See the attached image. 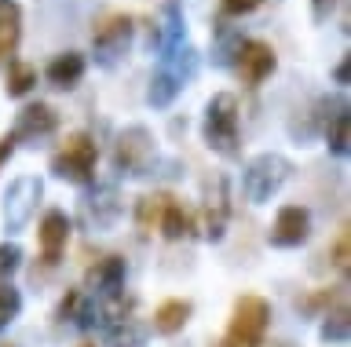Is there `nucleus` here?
Segmentation results:
<instances>
[{
	"label": "nucleus",
	"mask_w": 351,
	"mask_h": 347,
	"mask_svg": "<svg viewBox=\"0 0 351 347\" xmlns=\"http://www.w3.org/2000/svg\"><path fill=\"white\" fill-rule=\"evenodd\" d=\"M205 146L216 150L223 157L241 154V128H238V99L230 92H219L205 106V121H202Z\"/></svg>",
	"instance_id": "f257e3e1"
},
{
	"label": "nucleus",
	"mask_w": 351,
	"mask_h": 347,
	"mask_svg": "<svg viewBox=\"0 0 351 347\" xmlns=\"http://www.w3.org/2000/svg\"><path fill=\"white\" fill-rule=\"evenodd\" d=\"M197 70V51L194 48H176L172 55H165V62L154 70L150 88H147V103L154 110H165V106L176 103V95L183 92V84L194 77Z\"/></svg>",
	"instance_id": "f03ea898"
},
{
	"label": "nucleus",
	"mask_w": 351,
	"mask_h": 347,
	"mask_svg": "<svg viewBox=\"0 0 351 347\" xmlns=\"http://www.w3.org/2000/svg\"><path fill=\"white\" fill-rule=\"evenodd\" d=\"M289 176H293L289 157H282V154H256L245 165L241 190H245V198L252 205H263V201H271L285 183H289Z\"/></svg>",
	"instance_id": "7ed1b4c3"
},
{
	"label": "nucleus",
	"mask_w": 351,
	"mask_h": 347,
	"mask_svg": "<svg viewBox=\"0 0 351 347\" xmlns=\"http://www.w3.org/2000/svg\"><path fill=\"white\" fill-rule=\"evenodd\" d=\"M136 37V18L125 12H110L95 23L92 29V51L99 66H117L128 55V44Z\"/></svg>",
	"instance_id": "20e7f679"
},
{
	"label": "nucleus",
	"mask_w": 351,
	"mask_h": 347,
	"mask_svg": "<svg viewBox=\"0 0 351 347\" xmlns=\"http://www.w3.org/2000/svg\"><path fill=\"white\" fill-rule=\"evenodd\" d=\"M95 161H99V146L88 132H73L66 136V143L55 150L51 157V172L66 183H92L95 176Z\"/></svg>",
	"instance_id": "39448f33"
},
{
	"label": "nucleus",
	"mask_w": 351,
	"mask_h": 347,
	"mask_svg": "<svg viewBox=\"0 0 351 347\" xmlns=\"http://www.w3.org/2000/svg\"><path fill=\"white\" fill-rule=\"evenodd\" d=\"M267 322H271L267 300L263 296H241L234 303V314H230L223 347H260L263 333H267Z\"/></svg>",
	"instance_id": "423d86ee"
},
{
	"label": "nucleus",
	"mask_w": 351,
	"mask_h": 347,
	"mask_svg": "<svg viewBox=\"0 0 351 347\" xmlns=\"http://www.w3.org/2000/svg\"><path fill=\"white\" fill-rule=\"evenodd\" d=\"M40 194H44V183L37 176H19L8 183V194H4V227L8 234H19L26 231V223L33 220L40 205Z\"/></svg>",
	"instance_id": "0eeeda50"
},
{
	"label": "nucleus",
	"mask_w": 351,
	"mask_h": 347,
	"mask_svg": "<svg viewBox=\"0 0 351 347\" xmlns=\"http://www.w3.org/2000/svg\"><path fill=\"white\" fill-rule=\"evenodd\" d=\"M154 161V136L143 125H128L114 143V168L125 176H147Z\"/></svg>",
	"instance_id": "6e6552de"
},
{
	"label": "nucleus",
	"mask_w": 351,
	"mask_h": 347,
	"mask_svg": "<svg viewBox=\"0 0 351 347\" xmlns=\"http://www.w3.org/2000/svg\"><path fill=\"white\" fill-rule=\"evenodd\" d=\"M230 220V187L223 172H213L202 183V231L208 242H219Z\"/></svg>",
	"instance_id": "1a4fd4ad"
},
{
	"label": "nucleus",
	"mask_w": 351,
	"mask_h": 347,
	"mask_svg": "<svg viewBox=\"0 0 351 347\" xmlns=\"http://www.w3.org/2000/svg\"><path fill=\"white\" fill-rule=\"evenodd\" d=\"M234 66H238V77L245 81L249 88H256V84H263L274 70H278V55H274V48L267 40H241Z\"/></svg>",
	"instance_id": "9d476101"
},
{
	"label": "nucleus",
	"mask_w": 351,
	"mask_h": 347,
	"mask_svg": "<svg viewBox=\"0 0 351 347\" xmlns=\"http://www.w3.org/2000/svg\"><path fill=\"white\" fill-rule=\"evenodd\" d=\"M55 128H59V114H55L48 103H29V106L19 110L15 128H11V139H15V143L37 146L40 139H48L55 132Z\"/></svg>",
	"instance_id": "9b49d317"
},
{
	"label": "nucleus",
	"mask_w": 351,
	"mask_h": 347,
	"mask_svg": "<svg viewBox=\"0 0 351 347\" xmlns=\"http://www.w3.org/2000/svg\"><path fill=\"white\" fill-rule=\"evenodd\" d=\"M183 12H180V4H165L161 12H158V18H150V37H147V44H150V51H158V55L165 59V55H172L176 48L183 44Z\"/></svg>",
	"instance_id": "f8f14e48"
},
{
	"label": "nucleus",
	"mask_w": 351,
	"mask_h": 347,
	"mask_svg": "<svg viewBox=\"0 0 351 347\" xmlns=\"http://www.w3.org/2000/svg\"><path fill=\"white\" fill-rule=\"evenodd\" d=\"M307 234H311V212L304 205H282L278 216H274V227H271V245L296 248L307 242Z\"/></svg>",
	"instance_id": "ddd939ff"
},
{
	"label": "nucleus",
	"mask_w": 351,
	"mask_h": 347,
	"mask_svg": "<svg viewBox=\"0 0 351 347\" xmlns=\"http://www.w3.org/2000/svg\"><path fill=\"white\" fill-rule=\"evenodd\" d=\"M121 289H125V259L121 256H103L95 259V267L88 270V296H99V300H117Z\"/></svg>",
	"instance_id": "4468645a"
},
{
	"label": "nucleus",
	"mask_w": 351,
	"mask_h": 347,
	"mask_svg": "<svg viewBox=\"0 0 351 347\" xmlns=\"http://www.w3.org/2000/svg\"><path fill=\"white\" fill-rule=\"evenodd\" d=\"M81 220L92 231H110L121 220V198L114 187H95L88 198L81 201Z\"/></svg>",
	"instance_id": "2eb2a0df"
},
{
	"label": "nucleus",
	"mask_w": 351,
	"mask_h": 347,
	"mask_svg": "<svg viewBox=\"0 0 351 347\" xmlns=\"http://www.w3.org/2000/svg\"><path fill=\"white\" fill-rule=\"evenodd\" d=\"M37 237H40V256H44V264H59L62 248H66V242H70V220H66V212H59V209L44 212Z\"/></svg>",
	"instance_id": "dca6fc26"
},
{
	"label": "nucleus",
	"mask_w": 351,
	"mask_h": 347,
	"mask_svg": "<svg viewBox=\"0 0 351 347\" xmlns=\"http://www.w3.org/2000/svg\"><path fill=\"white\" fill-rule=\"evenodd\" d=\"M84 70H88V62H84L81 51H62V55H55V59L48 62L44 77H48L55 88H73V84H81Z\"/></svg>",
	"instance_id": "f3484780"
},
{
	"label": "nucleus",
	"mask_w": 351,
	"mask_h": 347,
	"mask_svg": "<svg viewBox=\"0 0 351 347\" xmlns=\"http://www.w3.org/2000/svg\"><path fill=\"white\" fill-rule=\"evenodd\" d=\"M95 303L92 296H88L84 289H70L59 303V322H70V325H81V329H88V325H95Z\"/></svg>",
	"instance_id": "a211bd4d"
},
{
	"label": "nucleus",
	"mask_w": 351,
	"mask_h": 347,
	"mask_svg": "<svg viewBox=\"0 0 351 347\" xmlns=\"http://www.w3.org/2000/svg\"><path fill=\"white\" fill-rule=\"evenodd\" d=\"M191 300H165L158 311H154V333L161 336H176L183 329L186 322H191Z\"/></svg>",
	"instance_id": "6ab92c4d"
},
{
	"label": "nucleus",
	"mask_w": 351,
	"mask_h": 347,
	"mask_svg": "<svg viewBox=\"0 0 351 347\" xmlns=\"http://www.w3.org/2000/svg\"><path fill=\"white\" fill-rule=\"evenodd\" d=\"M19 37H22V15L8 0V4H0V66L11 62V55L19 48Z\"/></svg>",
	"instance_id": "aec40b11"
},
{
	"label": "nucleus",
	"mask_w": 351,
	"mask_h": 347,
	"mask_svg": "<svg viewBox=\"0 0 351 347\" xmlns=\"http://www.w3.org/2000/svg\"><path fill=\"white\" fill-rule=\"evenodd\" d=\"M326 146H329V154H337V157H344L348 150H351V114H348V103L344 106H337L333 117L326 121Z\"/></svg>",
	"instance_id": "412c9836"
},
{
	"label": "nucleus",
	"mask_w": 351,
	"mask_h": 347,
	"mask_svg": "<svg viewBox=\"0 0 351 347\" xmlns=\"http://www.w3.org/2000/svg\"><path fill=\"white\" fill-rule=\"evenodd\" d=\"M191 212L183 209L176 198H169V205H165V212H161V223H158V231L169 237V242H180V237L191 234Z\"/></svg>",
	"instance_id": "4be33fe9"
},
{
	"label": "nucleus",
	"mask_w": 351,
	"mask_h": 347,
	"mask_svg": "<svg viewBox=\"0 0 351 347\" xmlns=\"http://www.w3.org/2000/svg\"><path fill=\"white\" fill-rule=\"evenodd\" d=\"M322 318H326V322H322V329H318V333H322V340H326V344H344L348 333H351V311H348V303L340 300L333 311L322 314Z\"/></svg>",
	"instance_id": "5701e85b"
},
{
	"label": "nucleus",
	"mask_w": 351,
	"mask_h": 347,
	"mask_svg": "<svg viewBox=\"0 0 351 347\" xmlns=\"http://www.w3.org/2000/svg\"><path fill=\"white\" fill-rule=\"evenodd\" d=\"M33 84H37V66H29V62H22V59H11L8 62V84H4V92L8 95H29L33 92Z\"/></svg>",
	"instance_id": "b1692460"
},
{
	"label": "nucleus",
	"mask_w": 351,
	"mask_h": 347,
	"mask_svg": "<svg viewBox=\"0 0 351 347\" xmlns=\"http://www.w3.org/2000/svg\"><path fill=\"white\" fill-rule=\"evenodd\" d=\"M106 333H110V344L114 347H139L143 344V329L132 314H121V318L106 322Z\"/></svg>",
	"instance_id": "393cba45"
},
{
	"label": "nucleus",
	"mask_w": 351,
	"mask_h": 347,
	"mask_svg": "<svg viewBox=\"0 0 351 347\" xmlns=\"http://www.w3.org/2000/svg\"><path fill=\"white\" fill-rule=\"evenodd\" d=\"M165 205H169V194H147V198H139V205H136V223H139V231H147V234L158 231Z\"/></svg>",
	"instance_id": "a878e982"
},
{
	"label": "nucleus",
	"mask_w": 351,
	"mask_h": 347,
	"mask_svg": "<svg viewBox=\"0 0 351 347\" xmlns=\"http://www.w3.org/2000/svg\"><path fill=\"white\" fill-rule=\"evenodd\" d=\"M19 311H22L19 289L11 285V281H0V329H8V325L19 318Z\"/></svg>",
	"instance_id": "bb28decb"
},
{
	"label": "nucleus",
	"mask_w": 351,
	"mask_h": 347,
	"mask_svg": "<svg viewBox=\"0 0 351 347\" xmlns=\"http://www.w3.org/2000/svg\"><path fill=\"white\" fill-rule=\"evenodd\" d=\"M351 237H348V231H340L337 237H333V248H329V256H333V267L337 270H348V259H351Z\"/></svg>",
	"instance_id": "cd10ccee"
},
{
	"label": "nucleus",
	"mask_w": 351,
	"mask_h": 347,
	"mask_svg": "<svg viewBox=\"0 0 351 347\" xmlns=\"http://www.w3.org/2000/svg\"><path fill=\"white\" fill-rule=\"evenodd\" d=\"M19 264H22V248L4 242V245H0V278H8L11 270H19Z\"/></svg>",
	"instance_id": "c85d7f7f"
},
{
	"label": "nucleus",
	"mask_w": 351,
	"mask_h": 347,
	"mask_svg": "<svg viewBox=\"0 0 351 347\" xmlns=\"http://www.w3.org/2000/svg\"><path fill=\"white\" fill-rule=\"evenodd\" d=\"M260 4H263V0H219V12H223L227 18H241V15L256 12Z\"/></svg>",
	"instance_id": "c756f323"
},
{
	"label": "nucleus",
	"mask_w": 351,
	"mask_h": 347,
	"mask_svg": "<svg viewBox=\"0 0 351 347\" xmlns=\"http://www.w3.org/2000/svg\"><path fill=\"white\" fill-rule=\"evenodd\" d=\"M337 4L340 0H311V18L315 23H326V18L337 12Z\"/></svg>",
	"instance_id": "7c9ffc66"
},
{
	"label": "nucleus",
	"mask_w": 351,
	"mask_h": 347,
	"mask_svg": "<svg viewBox=\"0 0 351 347\" xmlns=\"http://www.w3.org/2000/svg\"><path fill=\"white\" fill-rule=\"evenodd\" d=\"M333 81H337V84H348V81H351V55H344V59L337 62V70H333Z\"/></svg>",
	"instance_id": "2f4dec72"
},
{
	"label": "nucleus",
	"mask_w": 351,
	"mask_h": 347,
	"mask_svg": "<svg viewBox=\"0 0 351 347\" xmlns=\"http://www.w3.org/2000/svg\"><path fill=\"white\" fill-rule=\"evenodd\" d=\"M15 139H11V136H4V139H0V168H4L8 165V161H11V154H15Z\"/></svg>",
	"instance_id": "473e14b6"
},
{
	"label": "nucleus",
	"mask_w": 351,
	"mask_h": 347,
	"mask_svg": "<svg viewBox=\"0 0 351 347\" xmlns=\"http://www.w3.org/2000/svg\"><path fill=\"white\" fill-rule=\"evenodd\" d=\"M0 347H15V344H0Z\"/></svg>",
	"instance_id": "72a5a7b5"
},
{
	"label": "nucleus",
	"mask_w": 351,
	"mask_h": 347,
	"mask_svg": "<svg viewBox=\"0 0 351 347\" xmlns=\"http://www.w3.org/2000/svg\"><path fill=\"white\" fill-rule=\"evenodd\" d=\"M213 347H223V344H213Z\"/></svg>",
	"instance_id": "f704fd0d"
},
{
	"label": "nucleus",
	"mask_w": 351,
	"mask_h": 347,
	"mask_svg": "<svg viewBox=\"0 0 351 347\" xmlns=\"http://www.w3.org/2000/svg\"><path fill=\"white\" fill-rule=\"evenodd\" d=\"M81 347H92V344H81Z\"/></svg>",
	"instance_id": "c9c22d12"
},
{
	"label": "nucleus",
	"mask_w": 351,
	"mask_h": 347,
	"mask_svg": "<svg viewBox=\"0 0 351 347\" xmlns=\"http://www.w3.org/2000/svg\"><path fill=\"white\" fill-rule=\"evenodd\" d=\"M0 4H8V0H0Z\"/></svg>",
	"instance_id": "e433bc0d"
}]
</instances>
